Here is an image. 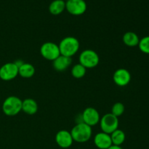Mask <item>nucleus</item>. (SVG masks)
I'll use <instances>...</instances> for the list:
<instances>
[{
    "label": "nucleus",
    "mask_w": 149,
    "mask_h": 149,
    "mask_svg": "<svg viewBox=\"0 0 149 149\" xmlns=\"http://www.w3.org/2000/svg\"><path fill=\"white\" fill-rule=\"evenodd\" d=\"M87 72V68L83 66L81 64L77 63L74 65L71 68V75L76 79H81L85 76Z\"/></svg>",
    "instance_id": "nucleus-19"
},
{
    "label": "nucleus",
    "mask_w": 149,
    "mask_h": 149,
    "mask_svg": "<svg viewBox=\"0 0 149 149\" xmlns=\"http://www.w3.org/2000/svg\"><path fill=\"white\" fill-rule=\"evenodd\" d=\"M125 111V107L124 106V104L121 102H117V103H115L113 105L111 108V113L113 115H114L115 116L119 118V116H122L124 113Z\"/></svg>",
    "instance_id": "nucleus-20"
},
{
    "label": "nucleus",
    "mask_w": 149,
    "mask_h": 149,
    "mask_svg": "<svg viewBox=\"0 0 149 149\" xmlns=\"http://www.w3.org/2000/svg\"><path fill=\"white\" fill-rule=\"evenodd\" d=\"M113 81L119 87H125L131 81V74L125 68H119L113 74Z\"/></svg>",
    "instance_id": "nucleus-10"
},
{
    "label": "nucleus",
    "mask_w": 149,
    "mask_h": 149,
    "mask_svg": "<svg viewBox=\"0 0 149 149\" xmlns=\"http://www.w3.org/2000/svg\"><path fill=\"white\" fill-rule=\"evenodd\" d=\"M23 100L17 96H9L4 100L2 104V111L8 116H14L22 111Z\"/></svg>",
    "instance_id": "nucleus-3"
},
{
    "label": "nucleus",
    "mask_w": 149,
    "mask_h": 149,
    "mask_svg": "<svg viewBox=\"0 0 149 149\" xmlns=\"http://www.w3.org/2000/svg\"><path fill=\"white\" fill-rule=\"evenodd\" d=\"M18 75V67L15 63H7L0 68V79L3 81H11Z\"/></svg>",
    "instance_id": "nucleus-7"
},
{
    "label": "nucleus",
    "mask_w": 149,
    "mask_h": 149,
    "mask_svg": "<svg viewBox=\"0 0 149 149\" xmlns=\"http://www.w3.org/2000/svg\"><path fill=\"white\" fill-rule=\"evenodd\" d=\"M111 138L112 144L114 146H121V145L124 143L126 139V135L125 132L122 130L117 129L114 132L111 134Z\"/></svg>",
    "instance_id": "nucleus-18"
},
{
    "label": "nucleus",
    "mask_w": 149,
    "mask_h": 149,
    "mask_svg": "<svg viewBox=\"0 0 149 149\" xmlns=\"http://www.w3.org/2000/svg\"><path fill=\"white\" fill-rule=\"evenodd\" d=\"M138 46L141 52L145 54H149V36H146L140 39Z\"/></svg>",
    "instance_id": "nucleus-21"
},
{
    "label": "nucleus",
    "mask_w": 149,
    "mask_h": 149,
    "mask_svg": "<svg viewBox=\"0 0 149 149\" xmlns=\"http://www.w3.org/2000/svg\"><path fill=\"white\" fill-rule=\"evenodd\" d=\"M52 62H53L52 66H53L54 69L56 70L57 71H64L71 65L72 59L71 58L61 55Z\"/></svg>",
    "instance_id": "nucleus-13"
},
{
    "label": "nucleus",
    "mask_w": 149,
    "mask_h": 149,
    "mask_svg": "<svg viewBox=\"0 0 149 149\" xmlns=\"http://www.w3.org/2000/svg\"><path fill=\"white\" fill-rule=\"evenodd\" d=\"M60 52L61 55L71 58L77 53L80 47L79 41L74 36H66L60 42Z\"/></svg>",
    "instance_id": "nucleus-1"
},
{
    "label": "nucleus",
    "mask_w": 149,
    "mask_h": 149,
    "mask_svg": "<svg viewBox=\"0 0 149 149\" xmlns=\"http://www.w3.org/2000/svg\"><path fill=\"white\" fill-rule=\"evenodd\" d=\"M35 74V68L32 64L23 63L18 68V75L25 79L31 78Z\"/></svg>",
    "instance_id": "nucleus-16"
},
{
    "label": "nucleus",
    "mask_w": 149,
    "mask_h": 149,
    "mask_svg": "<svg viewBox=\"0 0 149 149\" xmlns=\"http://www.w3.org/2000/svg\"><path fill=\"white\" fill-rule=\"evenodd\" d=\"M55 142L58 146L62 148H68L71 147L74 142L71 132L65 130L58 131L55 135Z\"/></svg>",
    "instance_id": "nucleus-11"
},
{
    "label": "nucleus",
    "mask_w": 149,
    "mask_h": 149,
    "mask_svg": "<svg viewBox=\"0 0 149 149\" xmlns=\"http://www.w3.org/2000/svg\"><path fill=\"white\" fill-rule=\"evenodd\" d=\"M94 144L99 149H108L113 145L111 135L103 132H98L95 135Z\"/></svg>",
    "instance_id": "nucleus-12"
},
{
    "label": "nucleus",
    "mask_w": 149,
    "mask_h": 149,
    "mask_svg": "<svg viewBox=\"0 0 149 149\" xmlns=\"http://www.w3.org/2000/svg\"><path fill=\"white\" fill-rule=\"evenodd\" d=\"M122 40H123L124 44L130 47H134L138 46L140 42L139 36H138L137 33L132 31L126 32L123 35Z\"/></svg>",
    "instance_id": "nucleus-15"
},
{
    "label": "nucleus",
    "mask_w": 149,
    "mask_h": 149,
    "mask_svg": "<svg viewBox=\"0 0 149 149\" xmlns=\"http://www.w3.org/2000/svg\"><path fill=\"white\" fill-rule=\"evenodd\" d=\"M99 124L102 132L111 135L112 132L119 129V118L111 113H106L104 116L100 117Z\"/></svg>",
    "instance_id": "nucleus-4"
},
{
    "label": "nucleus",
    "mask_w": 149,
    "mask_h": 149,
    "mask_svg": "<svg viewBox=\"0 0 149 149\" xmlns=\"http://www.w3.org/2000/svg\"><path fill=\"white\" fill-rule=\"evenodd\" d=\"M83 122L90 127L95 126L99 124L100 120V116L97 109L93 107H88L81 113Z\"/></svg>",
    "instance_id": "nucleus-9"
},
{
    "label": "nucleus",
    "mask_w": 149,
    "mask_h": 149,
    "mask_svg": "<svg viewBox=\"0 0 149 149\" xmlns=\"http://www.w3.org/2000/svg\"><path fill=\"white\" fill-rule=\"evenodd\" d=\"M65 9V2L63 0H54L49 6V11L51 14L57 15L63 12Z\"/></svg>",
    "instance_id": "nucleus-17"
},
{
    "label": "nucleus",
    "mask_w": 149,
    "mask_h": 149,
    "mask_svg": "<svg viewBox=\"0 0 149 149\" xmlns=\"http://www.w3.org/2000/svg\"><path fill=\"white\" fill-rule=\"evenodd\" d=\"M37 103L32 98H26L22 101V111L28 115H33L38 111Z\"/></svg>",
    "instance_id": "nucleus-14"
},
{
    "label": "nucleus",
    "mask_w": 149,
    "mask_h": 149,
    "mask_svg": "<svg viewBox=\"0 0 149 149\" xmlns=\"http://www.w3.org/2000/svg\"><path fill=\"white\" fill-rule=\"evenodd\" d=\"M79 61V63L86 68H93L98 65L100 58L95 51L93 49H85L81 52Z\"/></svg>",
    "instance_id": "nucleus-5"
},
{
    "label": "nucleus",
    "mask_w": 149,
    "mask_h": 149,
    "mask_svg": "<svg viewBox=\"0 0 149 149\" xmlns=\"http://www.w3.org/2000/svg\"><path fill=\"white\" fill-rule=\"evenodd\" d=\"M71 136L74 141L80 143L90 141L93 134L91 127L84 123L77 124L71 130Z\"/></svg>",
    "instance_id": "nucleus-2"
},
{
    "label": "nucleus",
    "mask_w": 149,
    "mask_h": 149,
    "mask_svg": "<svg viewBox=\"0 0 149 149\" xmlns=\"http://www.w3.org/2000/svg\"><path fill=\"white\" fill-rule=\"evenodd\" d=\"M40 53L45 59L53 61L61 55L58 45L51 42L44 43L40 47Z\"/></svg>",
    "instance_id": "nucleus-6"
},
{
    "label": "nucleus",
    "mask_w": 149,
    "mask_h": 149,
    "mask_svg": "<svg viewBox=\"0 0 149 149\" xmlns=\"http://www.w3.org/2000/svg\"><path fill=\"white\" fill-rule=\"evenodd\" d=\"M108 149H123L121 146H114V145H112L111 146L109 147Z\"/></svg>",
    "instance_id": "nucleus-22"
},
{
    "label": "nucleus",
    "mask_w": 149,
    "mask_h": 149,
    "mask_svg": "<svg viewBox=\"0 0 149 149\" xmlns=\"http://www.w3.org/2000/svg\"><path fill=\"white\" fill-rule=\"evenodd\" d=\"M65 9L74 15H81L87 10V3L84 0H68L65 2Z\"/></svg>",
    "instance_id": "nucleus-8"
}]
</instances>
